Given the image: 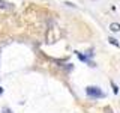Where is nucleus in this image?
I'll return each mask as SVG.
<instances>
[{
    "label": "nucleus",
    "instance_id": "0eeeda50",
    "mask_svg": "<svg viewBox=\"0 0 120 113\" xmlns=\"http://www.w3.org/2000/svg\"><path fill=\"white\" fill-rule=\"evenodd\" d=\"M65 5H68V6H71V8H75V5H74V3H71V2H66Z\"/></svg>",
    "mask_w": 120,
    "mask_h": 113
},
{
    "label": "nucleus",
    "instance_id": "39448f33",
    "mask_svg": "<svg viewBox=\"0 0 120 113\" xmlns=\"http://www.w3.org/2000/svg\"><path fill=\"white\" fill-rule=\"evenodd\" d=\"M108 41H110V44H112V45H116V47H119V41L117 39H116V38H112V36H110V38H108Z\"/></svg>",
    "mask_w": 120,
    "mask_h": 113
},
{
    "label": "nucleus",
    "instance_id": "20e7f679",
    "mask_svg": "<svg viewBox=\"0 0 120 113\" xmlns=\"http://www.w3.org/2000/svg\"><path fill=\"white\" fill-rule=\"evenodd\" d=\"M110 83H111V88H112V92H114V93H116V95H117V93H119V86H117V85H116V83H114V81H112V80H111Z\"/></svg>",
    "mask_w": 120,
    "mask_h": 113
},
{
    "label": "nucleus",
    "instance_id": "f03ea898",
    "mask_svg": "<svg viewBox=\"0 0 120 113\" xmlns=\"http://www.w3.org/2000/svg\"><path fill=\"white\" fill-rule=\"evenodd\" d=\"M0 9H2V11H12L14 5H12V3L5 2V0H0Z\"/></svg>",
    "mask_w": 120,
    "mask_h": 113
},
{
    "label": "nucleus",
    "instance_id": "f257e3e1",
    "mask_svg": "<svg viewBox=\"0 0 120 113\" xmlns=\"http://www.w3.org/2000/svg\"><path fill=\"white\" fill-rule=\"evenodd\" d=\"M86 93H87V97H90V98H102V97H105V93L101 90V88H98V86H87V88H86Z\"/></svg>",
    "mask_w": 120,
    "mask_h": 113
},
{
    "label": "nucleus",
    "instance_id": "6e6552de",
    "mask_svg": "<svg viewBox=\"0 0 120 113\" xmlns=\"http://www.w3.org/2000/svg\"><path fill=\"white\" fill-rule=\"evenodd\" d=\"M2 93H3V88H2V86H0V95H2Z\"/></svg>",
    "mask_w": 120,
    "mask_h": 113
},
{
    "label": "nucleus",
    "instance_id": "1a4fd4ad",
    "mask_svg": "<svg viewBox=\"0 0 120 113\" xmlns=\"http://www.w3.org/2000/svg\"><path fill=\"white\" fill-rule=\"evenodd\" d=\"M110 113H112V112H110Z\"/></svg>",
    "mask_w": 120,
    "mask_h": 113
},
{
    "label": "nucleus",
    "instance_id": "423d86ee",
    "mask_svg": "<svg viewBox=\"0 0 120 113\" xmlns=\"http://www.w3.org/2000/svg\"><path fill=\"white\" fill-rule=\"evenodd\" d=\"M2 113H12V110H11L9 107H3L2 109Z\"/></svg>",
    "mask_w": 120,
    "mask_h": 113
},
{
    "label": "nucleus",
    "instance_id": "7ed1b4c3",
    "mask_svg": "<svg viewBox=\"0 0 120 113\" xmlns=\"http://www.w3.org/2000/svg\"><path fill=\"white\" fill-rule=\"evenodd\" d=\"M110 30H111V32H119V30H120V24H119V23H111V24H110Z\"/></svg>",
    "mask_w": 120,
    "mask_h": 113
}]
</instances>
